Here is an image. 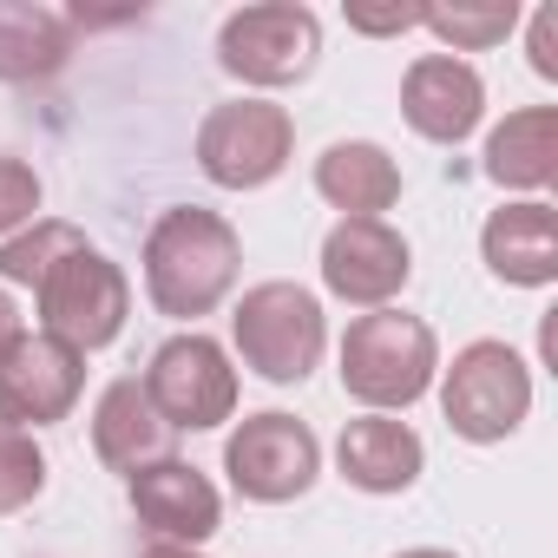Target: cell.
I'll use <instances>...</instances> for the list:
<instances>
[{"instance_id":"cell-27","label":"cell","mask_w":558,"mask_h":558,"mask_svg":"<svg viewBox=\"0 0 558 558\" xmlns=\"http://www.w3.org/2000/svg\"><path fill=\"white\" fill-rule=\"evenodd\" d=\"M145 558H204V551H197V545H165V538H151Z\"/></svg>"},{"instance_id":"cell-18","label":"cell","mask_w":558,"mask_h":558,"mask_svg":"<svg viewBox=\"0 0 558 558\" xmlns=\"http://www.w3.org/2000/svg\"><path fill=\"white\" fill-rule=\"evenodd\" d=\"M73 14L47 0H0V80L8 86H40L73 60Z\"/></svg>"},{"instance_id":"cell-17","label":"cell","mask_w":558,"mask_h":558,"mask_svg":"<svg viewBox=\"0 0 558 558\" xmlns=\"http://www.w3.org/2000/svg\"><path fill=\"white\" fill-rule=\"evenodd\" d=\"M171 427L158 421V408L145 401V388H138V375H119L106 395H99V408H93V453H99V466H112V473H138V466H151V460H171Z\"/></svg>"},{"instance_id":"cell-12","label":"cell","mask_w":558,"mask_h":558,"mask_svg":"<svg viewBox=\"0 0 558 558\" xmlns=\"http://www.w3.org/2000/svg\"><path fill=\"white\" fill-rule=\"evenodd\" d=\"M125 493H132V512H138V525L151 532V538H165V545H210L217 538V525H223V493L210 486V473L204 466H191V460H151V466H138L132 480H125Z\"/></svg>"},{"instance_id":"cell-14","label":"cell","mask_w":558,"mask_h":558,"mask_svg":"<svg viewBox=\"0 0 558 558\" xmlns=\"http://www.w3.org/2000/svg\"><path fill=\"white\" fill-rule=\"evenodd\" d=\"M480 256L506 290H551L558 283V210L545 197H506L480 223Z\"/></svg>"},{"instance_id":"cell-25","label":"cell","mask_w":558,"mask_h":558,"mask_svg":"<svg viewBox=\"0 0 558 558\" xmlns=\"http://www.w3.org/2000/svg\"><path fill=\"white\" fill-rule=\"evenodd\" d=\"M349 27L368 34V40H395V34L421 27V8H349Z\"/></svg>"},{"instance_id":"cell-20","label":"cell","mask_w":558,"mask_h":558,"mask_svg":"<svg viewBox=\"0 0 558 558\" xmlns=\"http://www.w3.org/2000/svg\"><path fill=\"white\" fill-rule=\"evenodd\" d=\"M421 27L440 40V53H493L519 34V0H453V8H421Z\"/></svg>"},{"instance_id":"cell-19","label":"cell","mask_w":558,"mask_h":558,"mask_svg":"<svg viewBox=\"0 0 558 558\" xmlns=\"http://www.w3.org/2000/svg\"><path fill=\"white\" fill-rule=\"evenodd\" d=\"M316 197L336 204L342 217H381L401 204V165L375 138H336L316 158Z\"/></svg>"},{"instance_id":"cell-6","label":"cell","mask_w":558,"mask_h":558,"mask_svg":"<svg viewBox=\"0 0 558 558\" xmlns=\"http://www.w3.org/2000/svg\"><path fill=\"white\" fill-rule=\"evenodd\" d=\"M290 158H296V119L276 99L243 93L210 106L197 125V171L217 191H263L290 171Z\"/></svg>"},{"instance_id":"cell-4","label":"cell","mask_w":558,"mask_h":558,"mask_svg":"<svg viewBox=\"0 0 558 558\" xmlns=\"http://www.w3.org/2000/svg\"><path fill=\"white\" fill-rule=\"evenodd\" d=\"M434 388H440L447 427L460 440H473V447L512 440L525 427V414H532V362L512 342H493V336H480L453 362H440Z\"/></svg>"},{"instance_id":"cell-28","label":"cell","mask_w":558,"mask_h":558,"mask_svg":"<svg viewBox=\"0 0 558 558\" xmlns=\"http://www.w3.org/2000/svg\"><path fill=\"white\" fill-rule=\"evenodd\" d=\"M395 558H460V551H447V545H408V551H395Z\"/></svg>"},{"instance_id":"cell-11","label":"cell","mask_w":558,"mask_h":558,"mask_svg":"<svg viewBox=\"0 0 558 558\" xmlns=\"http://www.w3.org/2000/svg\"><path fill=\"white\" fill-rule=\"evenodd\" d=\"M86 395V355L53 342L47 329H21L0 349V421H14L27 434L60 427Z\"/></svg>"},{"instance_id":"cell-9","label":"cell","mask_w":558,"mask_h":558,"mask_svg":"<svg viewBox=\"0 0 558 558\" xmlns=\"http://www.w3.org/2000/svg\"><path fill=\"white\" fill-rule=\"evenodd\" d=\"M40 303V329L80 355H99L125 336V316H132V283L125 269L106 256V250H73L47 269V283L34 290Z\"/></svg>"},{"instance_id":"cell-8","label":"cell","mask_w":558,"mask_h":558,"mask_svg":"<svg viewBox=\"0 0 558 558\" xmlns=\"http://www.w3.org/2000/svg\"><path fill=\"white\" fill-rule=\"evenodd\" d=\"M223 473H230V493L250 506H290L323 480V440L310 421H296L283 408H263V414H243L230 427Z\"/></svg>"},{"instance_id":"cell-13","label":"cell","mask_w":558,"mask_h":558,"mask_svg":"<svg viewBox=\"0 0 558 558\" xmlns=\"http://www.w3.org/2000/svg\"><path fill=\"white\" fill-rule=\"evenodd\" d=\"M401 119L427 145H466L486 119V80L473 60L453 53H421L401 73Z\"/></svg>"},{"instance_id":"cell-16","label":"cell","mask_w":558,"mask_h":558,"mask_svg":"<svg viewBox=\"0 0 558 558\" xmlns=\"http://www.w3.org/2000/svg\"><path fill=\"white\" fill-rule=\"evenodd\" d=\"M480 171L512 197H545L558 184V106H519L486 132Z\"/></svg>"},{"instance_id":"cell-22","label":"cell","mask_w":558,"mask_h":558,"mask_svg":"<svg viewBox=\"0 0 558 558\" xmlns=\"http://www.w3.org/2000/svg\"><path fill=\"white\" fill-rule=\"evenodd\" d=\"M40 493H47V447L27 427L0 421V519L27 512Z\"/></svg>"},{"instance_id":"cell-7","label":"cell","mask_w":558,"mask_h":558,"mask_svg":"<svg viewBox=\"0 0 558 558\" xmlns=\"http://www.w3.org/2000/svg\"><path fill=\"white\" fill-rule=\"evenodd\" d=\"M145 401L158 408V421L171 434H210L223 421H236V368L230 349L204 329H178L171 342L151 349L145 375H138Z\"/></svg>"},{"instance_id":"cell-21","label":"cell","mask_w":558,"mask_h":558,"mask_svg":"<svg viewBox=\"0 0 558 558\" xmlns=\"http://www.w3.org/2000/svg\"><path fill=\"white\" fill-rule=\"evenodd\" d=\"M73 250H86V230H80V223H66V217L27 223L21 236L0 243V290H40L47 269H53L60 256H73Z\"/></svg>"},{"instance_id":"cell-3","label":"cell","mask_w":558,"mask_h":558,"mask_svg":"<svg viewBox=\"0 0 558 558\" xmlns=\"http://www.w3.org/2000/svg\"><path fill=\"white\" fill-rule=\"evenodd\" d=\"M342 395L368 414H408L421 395H434L440 375V336L408 310H368L342 336Z\"/></svg>"},{"instance_id":"cell-23","label":"cell","mask_w":558,"mask_h":558,"mask_svg":"<svg viewBox=\"0 0 558 558\" xmlns=\"http://www.w3.org/2000/svg\"><path fill=\"white\" fill-rule=\"evenodd\" d=\"M40 197H47L40 171H34L27 158H8V151H0V243L21 236L27 223H40Z\"/></svg>"},{"instance_id":"cell-26","label":"cell","mask_w":558,"mask_h":558,"mask_svg":"<svg viewBox=\"0 0 558 558\" xmlns=\"http://www.w3.org/2000/svg\"><path fill=\"white\" fill-rule=\"evenodd\" d=\"M14 336H21V310H14V296H8V290H0V349H8Z\"/></svg>"},{"instance_id":"cell-1","label":"cell","mask_w":558,"mask_h":558,"mask_svg":"<svg viewBox=\"0 0 558 558\" xmlns=\"http://www.w3.org/2000/svg\"><path fill=\"white\" fill-rule=\"evenodd\" d=\"M145 296L158 316L171 323H191L197 316H217L243 276V236L223 210H204V204H171L158 210V223L145 230Z\"/></svg>"},{"instance_id":"cell-5","label":"cell","mask_w":558,"mask_h":558,"mask_svg":"<svg viewBox=\"0 0 558 558\" xmlns=\"http://www.w3.org/2000/svg\"><path fill=\"white\" fill-rule=\"evenodd\" d=\"M316 60H323V21L303 0H256V8L223 14V27H217V66L236 86H250L256 99L303 86L316 73Z\"/></svg>"},{"instance_id":"cell-2","label":"cell","mask_w":558,"mask_h":558,"mask_svg":"<svg viewBox=\"0 0 558 558\" xmlns=\"http://www.w3.org/2000/svg\"><path fill=\"white\" fill-rule=\"evenodd\" d=\"M230 349L236 362L269 381V388H303L329 349V316H323V296L303 290V283H250L230 310Z\"/></svg>"},{"instance_id":"cell-24","label":"cell","mask_w":558,"mask_h":558,"mask_svg":"<svg viewBox=\"0 0 558 558\" xmlns=\"http://www.w3.org/2000/svg\"><path fill=\"white\" fill-rule=\"evenodd\" d=\"M525 53H532V73L538 80H558V8H532V27H525Z\"/></svg>"},{"instance_id":"cell-15","label":"cell","mask_w":558,"mask_h":558,"mask_svg":"<svg viewBox=\"0 0 558 558\" xmlns=\"http://www.w3.org/2000/svg\"><path fill=\"white\" fill-rule=\"evenodd\" d=\"M336 473L368 499H395L427 473V440L401 414H362L336 440Z\"/></svg>"},{"instance_id":"cell-10","label":"cell","mask_w":558,"mask_h":558,"mask_svg":"<svg viewBox=\"0 0 558 558\" xmlns=\"http://www.w3.org/2000/svg\"><path fill=\"white\" fill-rule=\"evenodd\" d=\"M414 283V243L388 217H342L323 236V290L349 310H395V296Z\"/></svg>"}]
</instances>
